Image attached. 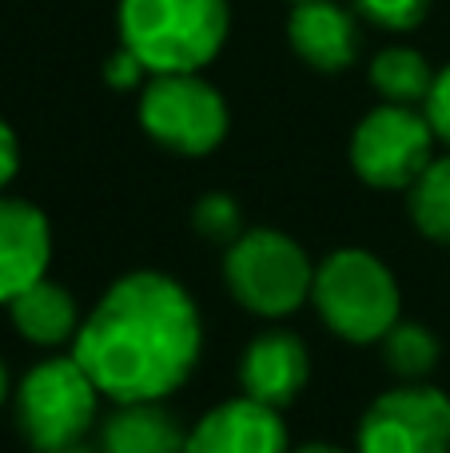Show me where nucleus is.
Returning a JSON list of instances; mask_svg holds the SVG:
<instances>
[{
    "label": "nucleus",
    "mask_w": 450,
    "mask_h": 453,
    "mask_svg": "<svg viewBox=\"0 0 450 453\" xmlns=\"http://www.w3.org/2000/svg\"><path fill=\"white\" fill-rule=\"evenodd\" d=\"M199 350V306L164 271L116 279L72 338V358L116 406L175 394L196 370Z\"/></svg>",
    "instance_id": "obj_1"
},
{
    "label": "nucleus",
    "mask_w": 450,
    "mask_h": 453,
    "mask_svg": "<svg viewBox=\"0 0 450 453\" xmlns=\"http://www.w3.org/2000/svg\"><path fill=\"white\" fill-rule=\"evenodd\" d=\"M120 44L148 72H199L223 52L231 32L228 0H120Z\"/></svg>",
    "instance_id": "obj_2"
},
{
    "label": "nucleus",
    "mask_w": 450,
    "mask_h": 453,
    "mask_svg": "<svg viewBox=\"0 0 450 453\" xmlns=\"http://www.w3.org/2000/svg\"><path fill=\"white\" fill-rule=\"evenodd\" d=\"M311 303L335 338L371 346L399 322L403 295L383 258H375L371 250L343 247L315 266Z\"/></svg>",
    "instance_id": "obj_3"
},
{
    "label": "nucleus",
    "mask_w": 450,
    "mask_h": 453,
    "mask_svg": "<svg viewBox=\"0 0 450 453\" xmlns=\"http://www.w3.org/2000/svg\"><path fill=\"white\" fill-rule=\"evenodd\" d=\"M223 282L244 311L260 319H287L311 303L315 263L291 234L255 226L223 250Z\"/></svg>",
    "instance_id": "obj_4"
},
{
    "label": "nucleus",
    "mask_w": 450,
    "mask_h": 453,
    "mask_svg": "<svg viewBox=\"0 0 450 453\" xmlns=\"http://www.w3.org/2000/svg\"><path fill=\"white\" fill-rule=\"evenodd\" d=\"M96 382L76 358H48L24 374L16 390V426L36 453H56L84 441L96 422Z\"/></svg>",
    "instance_id": "obj_5"
},
{
    "label": "nucleus",
    "mask_w": 450,
    "mask_h": 453,
    "mask_svg": "<svg viewBox=\"0 0 450 453\" xmlns=\"http://www.w3.org/2000/svg\"><path fill=\"white\" fill-rule=\"evenodd\" d=\"M228 124V100L199 72H156L140 92V127L175 156H212Z\"/></svg>",
    "instance_id": "obj_6"
},
{
    "label": "nucleus",
    "mask_w": 450,
    "mask_h": 453,
    "mask_svg": "<svg viewBox=\"0 0 450 453\" xmlns=\"http://www.w3.org/2000/svg\"><path fill=\"white\" fill-rule=\"evenodd\" d=\"M435 127L427 111H415L411 104H387L371 108L359 119L351 135V167L367 188L407 191L435 156Z\"/></svg>",
    "instance_id": "obj_7"
},
{
    "label": "nucleus",
    "mask_w": 450,
    "mask_h": 453,
    "mask_svg": "<svg viewBox=\"0 0 450 453\" xmlns=\"http://www.w3.org/2000/svg\"><path fill=\"white\" fill-rule=\"evenodd\" d=\"M359 453H450V398L427 382L379 394L359 422Z\"/></svg>",
    "instance_id": "obj_8"
},
{
    "label": "nucleus",
    "mask_w": 450,
    "mask_h": 453,
    "mask_svg": "<svg viewBox=\"0 0 450 453\" xmlns=\"http://www.w3.org/2000/svg\"><path fill=\"white\" fill-rule=\"evenodd\" d=\"M188 453H287L283 410L236 398L207 410L188 434Z\"/></svg>",
    "instance_id": "obj_9"
},
{
    "label": "nucleus",
    "mask_w": 450,
    "mask_h": 453,
    "mask_svg": "<svg viewBox=\"0 0 450 453\" xmlns=\"http://www.w3.org/2000/svg\"><path fill=\"white\" fill-rule=\"evenodd\" d=\"M311 378V354L299 334L291 330H263L247 342L239 358V386L247 398L263 406L287 410L303 394Z\"/></svg>",
    "instance_id": "obj_10"
},
{
    "label": "nucleus",
    "mask_w": 450,
    "mask_h": 453,
    "mask_svg": "<svg viewBox=\"0 0 450 453\" xmlns=\"http://www.w3.org/2000/svg\"><path fill=\"white\" fill-rule=\"evenodd\" d=\"M52 263V226L48 215L28 199L0 196V303H12L20 290L44 279Z\"/></svg>",
    "instance_id": "obj_11"
},
{
    "label": "nucleus",
    "mask_w": 450,
    "mask_h": 453,
    "mask_svg": "<svg viewBox=\"0 0 450 453\" xmlns=\"http://www.w3.org/2000/svg\"><path fill=\"white\" fill-rule=\"evenodd\" d=\"M287 44L307 68L335 76V72L351 68L359 56L355 12L343 8L339 0H299L287 16Z\"/></svg>",
    "instance_id": "obj_12"
},
{
    "label": "nucleus",
    "mask_w": 450,
    "mask_h": 453,
    "mask_svg": "<svg viewBox=\"0 0 450 453\" xmlns=\"http://www.w3.org/2000/svg\"><path fill=\"white\" fill-rule=\"evenodd\" d=\"M100 453H188V430L159 402H124L104 422Z\"/></svg>",
    "instance_id": "obj_13"
},
{
    "label": "nucleus",
    "mask_w": 450,
    "mask_h": 453,
    "mask_svg": "<svg viewBox=\"0 0 450 453\" xmlns=\"http://www.w3.org/2000/svg\"><path fill=\"white\" fill-rule=\"evenodd\" d=\"M8 314H12L16 334L28 338L32 346H64L80 330L76 298L52 279H36L28 290H20L8 303Z\"/></svg>",
    "instance_id": "obj_14"
},
{
    "label": "nucleus",
    "mask_w": 450,
    "mask_h": 453,
    "mask_svg": "<svg viewBox=\"0 0 450 453\" xmlns=\"http://www.w3.org/2000/svg\"><path fill=\"white\" fill-rule=\"evenodd\" d=\"M431 84H435V72H431L427 56L415 52V48H383L371 60V88L383 96L387 104H427Z\"/></svg>",
    "instance_id": "obj_15"
},
{
    "label": "nucleus",
    "mask_w": 450,
    "mask_h": 453,
    "mask_svg": "<svg viewBox=\"0 0 450 453\" xmlns=\"http://www.w3.org/2000/svg\"><path fill=\"white\" fill-rule=\"evenodd\" d=\"M379 350L387 370L399 382H423V378L435 374L438 358H443V346H438L435 330L423 326V322H403V319L379 338Z\"/></svg>",
    "instance_id": "obj_16"
},
{
    "label": "nucleus",
    "mask_w": 450,
    "mask_h": 453,
    "mask_svg": "<svg viewBox=\"0 0 450 453\" xmlns=\"http://www.w3.org/2000/svg\"><path fill=\"white\" fill-rule=\"evenodd\" d=\"M407 211L431 242H450V156L431 159L427 172L407 188Z\"/></svg>",
    "instance_id": "obj_17"
},
{
    "label": "nucleus",
    "mask_w": 450,
    "mask_h": 453,
    "mask_svg": "<svg viewBox=\"0 0 450 453\" xmlns=\"http://www.w3.org/2000/svg\"><path fill=\"white\" fill-rule=\"evenodd\" d=\"M191 223H196V231L204 234L207 242H220V247H231V242L244 234V211H239V203L231 196H223V191H212V196L199 199L196 211H191Z\"/></svg>",
    "instance_id": "obj_18"
},
{
    "label": "nucleus",
    "mask_w": 450,
    "mask_h": 453,
    "mask_svg": "<svg viewBox=\"0 0 450 453\" xmlns=\"http://www.w3.org/2000/svg\"><path fill=\"white\" fill-rule=\"evenodd\" d=\"M355 12L363 20H371L375 28H387V32H411L427 20L431 12V0H351Z\"/></svg>",
    "instance_id": "obj_19"
},
{
    "label": "nucleus",
    "mask_w": 450,
    "mask_h": 453,
    "mask_svg": "<svg viewBox=\"0 0 450 453\" xmlns=\"http://www.w3.org/2000/svg\"><path fill=\"white\" fill-rule=\"evenodd\" d=\"M148 76H151L148 64H144L140 56H136L132 48H124V44L108 56V64H104V80H108L116 92H132V88L148 84Z\"/></svg>",
    "instance_id": "obj_20"
},
{
    "label": "nucleus",
    "mask_w": 450,
    "mask_h": 453,
    "mask_svg": "<svg viewBox=\"0 0 450 453\" xmlns=\"http://www.w3.org/2000/svg\"><path fill=\"white\" fill-rule=\"evenodd\" d=\"M423 111H427L438 140L450 143V64L443 72H435V84H431V96H427V104H423Z\"/></svg>",
    "instance_id": "obj_21"
},
{
    "label": "nucleus",
    "mask_w": 450,
    "mask_h": 453,
    "mask_svg": "<svg viewBox=\"0 0 450 453\" xmlns=\"http://www.w3.org/2000/svg\"><path fill=\"white\" fill-rule=\"evenodd\" d=\"M16 167H20V143H16L12 127L0 119V188H4V183L16 175Z\"/></svg>",
    "instance_id": "obj_22"
},
{
    "label": "nucleus",
    "mask_w": 450,
    "mask_h": 453,
    "mask_svg": "<svg viewBox=\"0 0 450 453\" xmlns=\"http://www.w3.org/2000/svg\"><path fill=\"white\" fill-rule=\"evenodd\" d=\"M287 453H347V449H339V446H327V441H307V446H299V449H287Z\"/></svg>",
    "instance_id": "obj_23"
},
{
    "label": "nucleus",
    "mask_w": 450,
    "mask_h": 453,
    "mask_svg": "<svg viewBox=\"0 0 450 453\" xmlns=\"http://www.w3.org/2000/svg\"><path fill=\"white\" fill-rule=\"evenodd\" d=\"M56 453H100V449H92L88 441H72V446H64V449H56Z\"/></svg>",
    "instance_id": "obj_24"
},
{
    "label": "nucleus",
    "mask_w": 450,
    "mask_h": 453,
    "mask_svg": "<svg viewBox=\"0 0 450 453\" xmlns=\"http://www.w3.org/2000/svg\"><path fill=\"white\" fill-rule=\"evenodd\" d=\"M4 398H8V370H4V362H0V406H4Z\"/></svg>",
    "instance_id": "obj_25"
},
{
    "label": "nucleus",
    "mask_w": 450,
    "mask_h": 453,
    "mask_svg": "<svg viewBox=\"0 0 450 453\" xmlns=\"http://www.w3.org/2000/svg\"><path fill=\"white\" fill-rule=\"evenodd\" d=\"M291 4H299V0H291Z\"/></svg>",
    "instance_id": "obj_26"
}]
</instances>
